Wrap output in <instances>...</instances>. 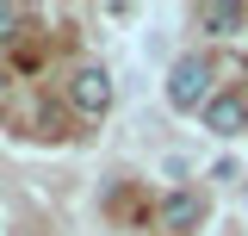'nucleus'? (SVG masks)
Listing matches in <instances>:
<instances>
[{
	"label": "nucleus",
	"instance_id": "423d86ee",
	"mask_svg": "<svg viewBox=\"0 0 248 236\" xmlns=\"http://www.w3.org/2000/svg\"><path fill=\"white\" fill-rule=\"evenodd\" d=\"M19 31V6H0V37H13Z\"/></svg>",
	"mask_w": 248,
	"mask_h": 236
},
{
	"label": "nucleus",
	"instance_id": "f03ea898",
	"mask_svg": "<svg viewBox=\"0 0 248 236\" xmlns=\"http://www.w3.org/2000/svg\"><path fill=\"white\" fill-rule=\"evenodd\" d=\"M68 100H75V112H81V118H106V112H112V100H118V87H112V75H106L99 62H81V68L68 75Z\"/></svg>",
	"mask_w": 248,
	"mask_h": 236
},
{
	"label": "nucleus",
	"instance_id": "f257e3e1",
	"mask_svg": "<svg viewBox=\"0 0 248 236\" xmlns=\"http://www.w3.org/2000/svg\"><path fill=\"white\" fill-rule=\"evenodd\" d=\"M205 100H211V62L205 56H180L168 68V106L174 112H205Z\"/></svg>",
	"mask_w": 248,
	"mask_h": 236
},
{
	"label": "nucleus",
	"instance_id": "39448f33",
	"mask_svg": "<svg viewBox=\"0 0 248 236\" xmlns=\"http://www.w3.org/2000/svg\"><path fill=\"white\" fill-rule=\"evenodd\" d=\"M199 25L211 31V37H230V31L248 25V6H236V0H211V6H199Z\"/></svg>",
	"mask_w": 248,
	"mask_h": 236
},
{
	"label": "nucleus",
	"instance_id": "20e7f679",
	"mask_svg": "<svg viewBox=\"0 0 248 236\" xmlns=\"http://www.w3.org/2000/svg\"><path fill=\"white\" fill-rule=\"evenodd\" d=\"M199 218H205V199H199V193H168V199H161V230H180L186 236Z\"/></svg>",
	"mask_w": 248,
	"mask_h": 236
},
{
	"label": "nucleus",
	"instance_id": "7ed1b4c3",
	"mask_svg": "<svg viewBox=\"0 0 248 236\" xmlns=\"http://www.w3.org/2000/svg\"><path fill=\"white\" fill-rule=\"evenodd\" d=\"M199 118H205V131H217V137H236V131H248V100L242 93H211Z\"/></svg>",
	"mask_w": 248,
	"mask_h": 236
},
{
	"label": "nucleus",
	"instance_id": "0eeeda50",
	"mask_svg": "<svg viewBox=\"0 0 248 236\" xmlns=\"http://www.w3.org/2000/svg\"><path fill=\"white\" fill-rule=\"evenodd\" d=\"M0 100H6V75H0Z\"/></svg>",
	"mask_w": 248,
	"mask_h": 236
}]
</instances>
